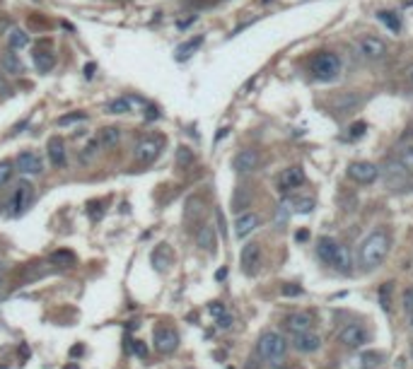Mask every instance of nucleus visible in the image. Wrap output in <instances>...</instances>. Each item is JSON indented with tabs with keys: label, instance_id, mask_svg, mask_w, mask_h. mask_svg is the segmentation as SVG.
<instances>
[{
	"label": "nucleus",
	"instance_id": "obj_1",
	"mask_svg": "<svg viewBox=\"0 0 413 369\" xmlns=\"http://www.w3.org/2000/svg\"><path fill=\"white\" fill-rule=\"evenodd\" d=\"M389 244L392 241H389V232L387 229H372L360 244V263H362V268H367V270L377 268L382 261L387 259Z\"/></svg>",
	"mask_w": 413,
	"mask_h": 369
},
{
	"label": "nucleus",
	"instance_id": "obj_2",
	"mask_svg": "<svg viewBox=\"0 0 413 369\" xmlns=\"http://www.w3.org/2000/svg\"><path fill=\"white\" fill-rule=\"evenodd\" d=\"M256 352L261 355L268 365L281 367L283 362H285V355H288V340L283 338L281 333L266 331V333H261V338H259V343H256Z\"/></svg>",
	"mask_w": 413,
	"mask_h": 369
},
{
	"label": "nucleus",
	"instance_id": "obj_3",
	"mask_svg": "<svg viewBox=\"0 0 413 369\" xmlns=\"http://www.w3.org/2000/svg\"><path fill=\"white\" fill-rule=\"evenodd\" d=\"M312 75L321 82H331L341 75V58L331 51H324L312 60Z\"/></svg>",
	"mask_w": 413,
	"mask_h": 369
},
{
	"label": "nucleus",
	"instance_id": "obj_4",
	"mask_svg": "<svg viewBox=\"0 0 413 369\" xmlns=\"http://www.w3.org/2000/svg\"><path fill=\"white\" fill-rule=\"evenodd\" d=\"M162 145H165L162 138H143V140L135 143V148H133V159L140 162V164H150V162H155V159L160 157Z\"/></svg>",
	"mask_w": 413,
	"mask_h": 369
},
{
	"label": "nucleus",
	"instance_id": "obj_5",
	"mask_svg": "<svg viewBox=\"0 0 413 369\" xmlns=\"http://www.w3.org/2000/svg\"><path fill=\"white\" fill-rule=\"evenodd\" d=\"M152 345H155L157 352L169 355V352H174L179 348V333L174 328H169V326H157L152 331Z\"/></svg>",
	"mask_w": 413,
	"mask_h": 369
},
{
	"label": "nucleus",
	"instance_id": "obj_6",
	"mask_svg": "<svg viewBox=\"0 0 413 369\" xmlns=\"http://www.w3.org/2000/svg\"><path fill=\"white\" fill-rule=\"evenodd\" d=\"M338 343L343 348H362L367 343V331L360 323H348L338 331Z\"/></svg>",
	"mask_w": 413,
	"mask_h": 369
},
{
	"label": "nucleus",
	"instance_id": "obj_7",
	"mask_svg": "<svg viewBox=\"0 0 413 369\" xmlns=\"http://www.w3.org/2000/svg\"><path fill=\"white\" fill-rule=\"evenodd\" d=\"M357 49H360V53L365 55V58L379 60V58L387 55V41L375 37V34H365V37H360V41H357Z\"/></svg>",
	"mask_w": 413,
	"mask_h": 369
},
{
	"label": "nucleus",
	"instance_id": "obj_8",
	"mask_svg": "<svg viewBox=\"0 0 413 369\" xmlns=\"http://www.w3.org/2000/svg\"><path fill=\"white\" fill-rule=\"evenodd\" d=\"M15 164H17V171L24 174V176H34V174L44 171V159L34 150H22L17 155V159H15Z\"/></svg>",
	"mask_w": 413,
	"mask_h": 369
},
{
	"label": "nucleus",
	"instance_id": "obj_9",
	"mask_svg": "<svg viewBox=\"0 0 413 369\" xmlns=\"http://www.w3.org/2000/svg\"><path fill=\"white\" fill-rule=\"evenodd\" d=\"M348 176L353 181H357V184H372L379 176V169H377V164L362 159V162H353V164L348 166Z\"/></svg>",
	"mask_w": 413,
	"mask_h": 369
},
{
	"label": "nucleus",
	"instance_id": "obj_10",
	"mask_svg": "<svg viewBox=\"0 0 413 369\" xmlns=\"http://www.w3.org/2000/svg\"><path fill=\"white\" fill-rule=\"evenodd\" d=\"M242 268H244L246 275H254L256 273V268L261 265V244H256V241H249L244 249H242Z\"/></svg>",
	"mask_w": 413,
	"mask_h": 369
},
{
	"label": "nucleus",
	"instance_id": "obj_11",
	"mask_svg": "<svg viewBox=\"0 0 413 369\" xmlns=\"http://www.w3.org/2000/svg\"><path fill=\"white\" fill-rule=\"evenodd\" d=\"M302 184H304V171L300 166H288L278 176V191H283V193H288L293 188H300Z\"/></svg>",
	"mask_w": 413,
	"mask_h": 369
},
{
	"label": "nucleus",
	"instance_id": "obj_12",
	"mask_svg": "<svg viewBox=\"0 0 413 369\" xmlns=\"http://www.w3.org/2000/svg\"><path fill=\"white\" fill-rule=\"evenodd\" d=\"M259 162H261V157H259L256 150H242V152L235 155L232 169L239 171V174H249V171H254V169L259 166Z\"/></svg>",
	"mask_w": 413,
	"mask_h": 369
},
{
	"label": "nucleus",
	"instance_id": "obj_13",
	"mask_svg": "<svg viewBox=\"0 0 413 369\" xmlns=\"http://www.w3.org/2000/svg\"><path fill=\"white\" fill-rule=\"evenodd\" d=\"M172 261H174V254H172V246H169V244H157L150 251V263L157 273H165L169 265H172Z\"/></svg>",
	"mask_w": 413,
	"mask_h": 369
},
{
	"label": "nucleus",
	"instance_id": "obj_14",
	"mask_svg": "<svg viewBox=\"0 0 413 369\" xmlns=\"http://www.w3.org/2000/svg\"><path fill=\"white\" fill-rule=\"evenodd\" d=\"M29 193H32V186L27 184V181H19V186L15 188V193H12V198H10V203H7V215L10 217H17L19 212H22V208L27 203V198H29Z\"/></svg>",
	"mask_w": 413,
	"mask_h": 369
},
{
	"label": "nucleus",
	"instance_id": "obj_15",
	"mask_svg": "<svg viewBox=\"0 0 413 369\" xmlns=\"http://www.w3.org/2000/svg\"><path fill=\"white\" fill-rule=\"evenodd\" d=\"M259 215L256 212H242V215H237V220H235V234L239 237V239H244L249 237L256 227H259Z\"/></svg>",
	"mask_w": 413,
	"mask_h": 369
},
{
	"label": "nucleus",
	"instance_id": "obj_16",
	"mask_svg": "<svg viewBox=\"0 0 413 369\" xmlns=\"http://www.w3.org/2000/svg\"><path fill=\"white\" fill-rule=\"evenodd\" d=\"M312 316L309 314H290L285 318V328L293 333V335H300V333H309L312 331Z\"/></svg>",
	"mask_w": 413,
	"mask_h": 369
},
{
	"label": "nucleus",
	"instance_id": "obj_17",
	"mask_svg": "<svg viewBox=\"0 0 413 369\" xmlns=\"http://www.w3.org/2000/svg\"><path fill=\"white\" fill-rule=\"evenodd\" d=\"M196 244H198L203 251H215V246H218L215 227H213V224H201V227L196 229Z\"/></svg>",
	"mask_w": 413,
	"mask_h": 369
},
{
	"label": "nucleus",
	"instance_id": "obj_18",
	"mask_svg": "<svg viewBox=\"0 0 413 369\" xmlns=\"http://www.w3.org/2000/svg\"><path fill=\"white\" fill-rule=\"evenodd\" d=\"M293 345H295V350L300 352H314L321 348V338L317 333H300V335H295V340H293Z\"/></svg>",
	"mask_w": 413,
	"mask_h": 369
},
{
	"label": "nucleus",
	"instance_id": "obj_19",
	"mask_svg": "<svg viewBox=\"0 0 413 369\" xmlns=\"http://www.w3.org/2000/svg\"><path fill=\"white\" fill-rule=\"evenodd\" d=\"M0 68L5 75H22L24 73V63L19 60V55L15 51H5L0 55Z\"/></svg>",
	"mask_w": 413,
	"mask_h": 369
},
{
	"label": "nucleus",
	"instance_id": "obj_20",
	"mask_svg": "<svg viewBox=\"0 0 413 369\" xmlns=\"http://www.w3.org/2000/svg\"><path fill=\"white\" fill-rule=\"evenodd\" d=\"M338 241H334L331 237H321L319 244H317V256L324 265H331L334 263V256H336Z\"/></svg>",
	"mask_w": 413,
	"mask_h": 369
},
{
	"label": "nucleus",
	"instance_id": "obj_21",
	"mask_svg": "<svg viewBox=\"0 0 413 369\" xmlns=\"http://www.w3.org/2000/svg\"><path fill=\"white\" fill-rule=\"evenodd\" d=\"M49 159H51V164L54 166H65V145H63V140L54 135L51 140H49Z\"/></svg>",
	"mask_w": 413,
	"mask_h": 369
},
{
	"label": "nucleus",
	"instance_id": "obj_22",
	"mask_svg": "<svg viewBox=\"0 0 413 369\" xmlns=\"http://www.w3.org/2000/svg\"><path fill=\"white\" fill-rule=\"evenodd\" d=\"M34 65H37L39 73H51L54 65H56V55L51 53V51L37 49V53H34Z\"/></svg>",
	"mask_w": 413,
	"mask_h": 369
},
{
	"label": "nucleus",
	"instance_id": "obj_23",
	"mask_svg": "<svg viewBox=\"0 0 413 369\" xmlns=\"http://www.w3.org/2000/svg\"><path fill=\"white\" fill-rule=\"evenodd\" d=\"M331 268H336V270H341V273H351V251H348V246L338 244Z\"/></svg>",
	"mask_w": 413,
	"mask_h": 369
},
{
	"label": "nucleus",
	"instance_id": "obj_24",
	"mask_svg": "<svg viewBox=\"0 0 413 369\" xmlns=\"http://www.w3.org/2000/svg\"><path fill=\"white\" fill-rule=\"evenodd\" d=\"M201 46H203V37H196V39H188V41H184V44L177 49V60H188V58L196 53Z\"/></svg>",
	"mask_w": 413,
	"mask_h": 369
},
{
	"label": "nucleus",
	"instance_id": "obj_25",
	"mask_svg": "<svg viewBox=\"0 0 413 369\" xmlns=\"http://www.w3.org/2000/svg\"><path fill=\"white\" fill-rule=\"evenodd\" d=\"M118 140H121V130L116 128V126H104V128L99 130V143L104 148H116Z\"/></svg>",
	"mask_w": 413,
	"mask_h": 369
},
{
	"label": "nucleus",
	"instance_id": "obj_26",
	"mask_svg": "<svg viewBox=\"0 0 413 369\" xmlns=\"http://www.w3.org/2000/svg\"><path fill=\"white\" fill-rule=\"evenodd\" d=\"M7 44H10V51H19L29 44V34L24 29H10L7 32Z\"/></svg>",
	"mask_w": 413,
	"mask_h": 369
},
{
	"label": "nucleus",
	"instance_id": "obj_27",
	"mask_svg": "<svg viewBox=\"0 0 413 369\" xmlns=\"http://www.w3.org/2000/svg\"><path fill=\"white\" fill-rule=\"evenodd\" d=\"M51 263L60 265V268H73L75 265V254L68 251V249H58V251L51 254Z\"/></svg>",
	"mask_w": 413,
	"mask_h": 369
},
{
	"label": "nucleus",
	"instance_id": "obj_28",
	"mask_svg": "<svg viewBox=\"0 0 413 369\" xmlns=\"http://www.w3.org/2000/svg\"><path fill=\"white\" fill-rule=\"evenodd\" d=\"M399 162H401V166H404L406 171L413 174V140L401 143V148H399Z\"/></svg>",
	"mask_w": 413,
	"mask_h": 369
},
{
	"label": "nucleus",
	"instance_id": "obj_29",
	"mask_svg": "<svg viewBox=\"0 0 413 369\" xmlns=\"http://www.w3.org/2000/svg\"><path fill=\"white\" fill-rule=\"evenodd\" d=\"M128 111H131V99L126 97H118L107 104V113H128Z\"/></svg>",
	"mask_w": 413,
	"mask_h": 369
},
{
	"label": "nucleus",
	"instance_id": "obj_30",
	"mask_svg": "<svg viewBox=\"0 0 413 369\" xmlns=\"http://www.w3.org/2000/svg\"><path fill=\"white\" fill-rule=\"evenodd\" d=\"M377 19L384 22L392 32H399V29H401V19L396 17L394 12H389V10H379V12H377Z\"/></svg>",
	"mask_w": 413,
	"mask_h": 369
},
{
	"label": "nucleus",
	"instance_id": "obj_31",
	"mask_svg": "<svg viewBox=\"0 0 413 369\" xmlns=\"http://www.w3.org/2000/svg\"><path fill=\"white\" fill-rule=\"evenodd\" d=\"M177 164L179 166H188V164H193V150L191 148H186V145H181V148H177Z\"/></svg>",
	"mask_w": 413,
	"mask_h": 369
},
{
	"label": "nucleus",
	"instance_id": "obj_32",
	"mask_svg": "<svg viewBox=\"0 0 413 369\" xmlns=\"http://www.w3.org/2000/svg\"><path fill=\"white\" fill-rule=\"evenodd\" d=\"M87 113L85 111H73V113H65L58 118V126H70V123H77V121H85Z\"/></svg>",
	"mask_w": 413,
	"mask_h": 369
},
{
	"label": "nucleus",
	"instance_id": "obj_33",
	"mask_svg": "<svg viewBox=\"0 0 413 369\" xmlns=\"http://www.w3.org/2000/svg\"><path fill=\"white\" fill-rule=\"evenodd\" d=\"M99 148H102L99 138H92V140H90V143L85 145V150H82V159H85V162H90V159H92L94 155L99 152Z\"/></svg>",
	"mask_w": 413,
	"mask_h": 369
},
{
	"label": "nucleus",
	"instance_id": "obj_34",
	"mask_svg": "<svg viewBox=\"0 0 413 369\" xmlns=\"http://www.w3.org/2000/svg\"><path fill=\"white\" fill-rule=\"evenodd\" d=\"M246 203H249V193H246L244 188H237V193H235V198H232V208H235V210H242Z\"/></svg>",
	"mask_w": 413,
	"mask_h": 369
},
{
	"label": "nucleus",
	"instance_id": "obj_35",
	"mask_svg": "<svg viewBox=\"0 0 413 369\" xmlns=\"http://www.w3.org/2000/svg\"><path fill=\"white\" fill-rule=\"evenodd\" d=\"M312 210H314V198H300V201H295V212L307 215V212H312Z\"/></svg>",
	"mask_w": 413,
	"mask_h": 369
},
{
	"label": "nucleus",
	"instance_id": "obj_36",
	"mask_svg": "<svg viewBox=\"0 0 413 369\" xmlns=\"http://www.w3.org/2000/svg\"><path fill=\"white\" fill-rule=\"evenodd\" d=\"M131 345H128V350L135 355V357H140V360H145L148 357V348H145V343H140V340H128Z\"/></svg>",
	"mask_w": 413,
	"mask_h": 369
},
{
	"label": "nucleus",
	"instance_id": "obj_37",
	"mask_svg": "<svg viewBox=\"0 0 413 369\" xmlns=\"http://www.w3.org/2000/svg\"><path fill=\"white\" fill-rule=\"evenodd\" d=\"M12 164L10 162H0V186H5L10 179H12Z\"/></svg>",
	"mask_w": 413,
	"mask_h": 369
},
{
	"label": "nucleus",
	"instance_id": "obj_38",
	"mask_svg": "<svg viewBox=\"0 0 413 369\" xmlns=\"http://www.w3.org/2000/svg\"><path fill=\"white\" fill-rule=\"evenodd\" d=\"M389 290H392V282H384L382 290H379V304L384 312H389Z\"/></svg>",
	"mask_w": 413,
	"mask_h": 369
},
{
	"label": "nucleus",
	"instance_id": "obj_39",
	"mask_svg": "<svg viewBox=\"0 0 413 369\" xmlns=\"http://www.w3.org/2000/svg\"><path fill=\"white\" fill-rule=\"evenodd\" d=\"M191 215H193V217L201 215V201H198V198H188L186 201V217H191Z\"/></svg>",
	"mask_w": 413,
	"mask_h": 369
},
{
	"label": "nucleus",
	"instance_id": "obj_40",
	"mask_svg": "<svg viewBox=\"0 0 413 369\" xmlns=\"http://www.w3.org/2000/svg\"><path fill=\"white\" fill-rule=\"evenodd\" d=\"M348 130H351V133H348V138H353V140H355V138H362V135H365V130H367V123H365V121H357V123H353Z\"/></svg>",
	"mask_w": 413,
	"mask_h": 369
},
{
	"label": "nucleus",
	"instance_id": "obj_41",
	"mask_svg": "<svg viewBox=\"0 0 413 369\" xmlns=\"http://www.w3.org/2000/svg\"><path fill=\"white\" fill-rule=\"evenodd\" d=\"M288 217H290V210H288V203H283L281 208H278V212H276V224L283 227V224L288 222Z\"/></svg>",
	"mask_w": 413,
	"mask_h": 369
},
{
	"label": "nucleus",
	"instance_id": "obj_42",
	"mask_svg": "<svg viewBox=\"0 0 413 369\" xmlns=\"http://www.w3.org/2000/svg\"><path fill=\"white\" fill-rule=\"evenodd\" d=\"M208 312L215 316V318H220V316L225 314V304H223V302H213V304H208Z\"/></svg>",
	"mask_w": 413,
	"mask_h": 369
},
{
	"label": "nucleus",
	"instance_id": "obj_43",
	"mask_svg": "<svg viewBox=\"0 0 413 369\" xmlns=\"http://www.w3.org/2000/svg\"><path fill=\"white\" fill-rule=\"evenodd\" d=\"M302 292H304V290H302L300 285H293V282L283 287V295L285 297H297V295H302Z\"/></svg>",
	"mask_w": 413,
	"mask_h": 369
},
{
	"label": "nucleus",
	"instance_id": "obj_44",
	"mask_svg": "<svg viewBox=\"0 0 413 369\" xmlns=\"http://www.w3.org/2000/svg\"><path fill=\"white\" fill-rule=\"evenodd\" d=\"M0 94H2V97H12V87L7 85L5 77H0Z\"/></svg>",
	"mask_w": 413,
	"mask_h": 369
},
{
	"label": "nucleus",
	"instance_id": "obj_45",
	"mask_svg": "<svg viewBox=\"0 0 413 369\" xmlns=\"http://www.w3.org/2000/svg\"><path fill=\"white\" fill-rule=\"evenodd\" d=\"M230 326H232V316L230 314H223L218 318V328H230Z\"/></svg>",
	"mask_w": 413,
	"mask_h": 369
},
{
	"label": "nucleus",
	"instance_id": "obj_46",
	"mask_svg": "<svg viewBox=\"0 0 413 369\" xmlns=\"http://www.w3.org/2000/svg\"><path fill=\"white\" fill-rule=\"evenodd\" d=\"M12 29V24H10V19L7 17H0V34H7Z\"/></svg>",
	"mask_w": 413,
	"mask_h": 369
},
{
	"label": "nucleus",
	"instance_id": "obj_47",
	"mask_svg": "<svg viewBox=\"0 0 413 369\" xmlns=\"http://www.w3.org/2000/svg\"><path fill=\"white\" fill-rule=\"evenodd\" d=\"M215 215H218V229H220V234L225 237V217H223V212H220V210H218Z\"/></svg>",
	"mask_w": 413,
	"mask_h": 369
},
{
	"label": "nucleus",
	"instance_id": "obj_48",
	"mask_svg": "<svg viewBox=\"0 0 413 369\" xmlns=\"http://www.w3.org/2000/svg\"><path fill=\"white\" fill-rule=\"evenodd\" d=\"M94 70H97V63H87V65H85V77H87V80L94 77Z\"/></svg>",
	"mask_w": 413,
	"mask_h": 369
},
{
	"label": "nucleus",
	"instance_id": "obj_49",
	"mask_svg": "<svg viewBox=\"0 0 413 369\" xmlns=\"http://www.w3.org/2000/svg\"><path fill=\"white\" fill-rule=\"evenodd\" d=\"M80 355H85V345H73L70 348V357H80Z\"/></svg>",
	"mask_w": 413,
	"mask_h": 369
},
{
	"label": "nucleus",
	"instance_id": "obj_50",
	"mask_svg": "<svg viewBox=\"0 0 413 369\" xmlns=\"http://www.w3.org/2000/svg\"><path fill=\"white\" fill-rule=\"evenodd\" d=\"M295 239H297V241H307V239H309V232H307V229H300V232L295 234Z\"/></svg>",
	"mask_w": 413,
	"mask_h": 369
},
{
	"label": "nucleus",
	"instance_id": "obj_51",
	"mask_svg": "<svg viewBox=\"0 0 413 369\" xmlns=\"http://www.w3.org/2000/svg\"><path fill=\"white\" fill-rule=\"evenodd\" d=\"M225 275H227V268H220V270H218V280H225Z\"/></svg>",
	"mask_w": 413,
	"mask_h": 369
},
{
	"label": "nucleus",
	"instance_id": "obj_52",
	"mask_svg": "<svg viewBox=\"0 0 413 369\" xmlns=\"http://www.w3.org/2000/svg\"><path fill=\"white\" fill-rule=\"evenodd\" d=\"M225 135H227V128H220V133H218V138H215V140H223Z\"/></svg>",
	"mask_w": 413,
	"mask_h": 369
},
{
	"label": "nucleus",
	"instance_id": "obj_53",
	"mask_svg": "<svg viewBox=\"0 0 413 369\" xmlns=\"http://www.w3.org/2000/svg\"><path fill=\"white\" fill-rule=\"evenodd\" d=\"M63 369H80V365H77V362H70V365H65Z\"/></svg>",
	"mask_w": 413,
	"mask_h": 369
},
{
	"label": "nucleus",
	"instance_id": "obj_54",
	"mask_svg": "<svg viewBox=\"0 0 413 369\" xmlns=\"http://www.w3.org/2000/svg\"><path fill=\"white\" fill-rule=\"evenodd\" d=\"M409 80H411V82H413V70H411V73H409Z\"/></svg>",
	"mask_w": 413,
	"mask_h": 369
},
{
	"label": "nucleus",
	"instance_id": "obj_55",
	"mask_svg": "<svg viewBox=\"0 0 413 369\" xmlns=\"http://www.w3.org/2000/svg\"><path fill=\"white\" fill-rule=\"evenodd\" d=\"M411 326H413V318H411Z\"/></svg>",
	"mask_w": 413,
	"mask_h": 369
}]
</instances>
